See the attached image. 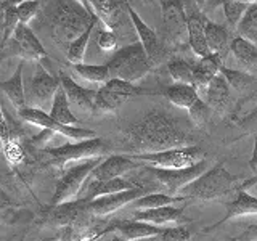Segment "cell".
I'll list each match as a JSON object with an SVG mask.
<instances>
[{
    "label": "cell",
    "mask_w": 257,
    "mask_h": 241,
    "mask_svg": "<svg viewBox=\"0 0 257 241\" xmlns=\"http://www.w3.org/2000/svg\"><path fill=\"white\" fill-rule=\"evenodd\" d=\"M167 71L175 84L193 87V63L182 58H174L167 63Z\"/></svg>",
    "instance_id": "d6a6232c"
},
{
    "label": "cell",
    "mask_w": 257,
    "mask_h": 241,
    "mask_svg": "<svg viewBox=\"0 0 257 241\" xmlns=\"http://www.w3.org/2000/svg\"><path fill=\"white\" fill-rule=\"evenodd\" d=\"M206 167H207V163L204 159L188 169H180V171H167V169H158V167H148L147 171L155 175L158 183L163 185L166 188L167 191L166 195L175 198V196H179V193L187 187V185H190L193 180L198 179L201 174H204Z\"/></svg>",
    "instance_id": "7c38bea8"
},
{
    "label": "cell",
    "mask_w": 257,
    "mask_h": 241,
    "mask_svg": "<svg viewBox=\"0 0 257 241\" xmlns=\"http://www.w3.org/2000/svg\"><path fill=\"white\" fill-rule=\"evenodd\" d=\"M112 231L119 233V238L124 241H137V239H148L158 238L163 235L164 228L155 227V225L139 222V220H116L112 222Z\"/></svg>",
    "instance_id": "cb8c5ba5"
},
{
    "label": "cell",
    "mask_w": 257,
    "mask_h": 241,
    "mask_svg": "<svg viewBox=\"0 0 257 241\" xmlns=\"http://www.w3.org/2000/svg\"><path fill=\"white\" fill-rule=\"evenodd\" d=\"M161 241H191V233L188 227L177 225V227H167L163 230V235L159 236Z\"/></svg>",
    "instance_id": "7bdbcfd3"
},
{
    "label": "cell",
    "mask_w": 257,
    "mask_h": 241,
    "mask_svg": "<svg viewBox=\"0 0 257 241\" xmlns=\"http://www.w3.org/2000/svg\"><path fill=\"white\" fill-rule=\"evenodd\" d=\"M92 7L95 16L101 21L108 31L114 32L117 36L120 31L125 28L127 21L131 23V18L125 20L127 13V2H117V0H93L88 2Z\"/></svg>",
    "instance_id": "ac0fdd59"
},
{
    "label": "cell",
    "mask_w": 257,
    "mask_h": 241,
    "mask_svg": "<svg viewBox=\"0 0 257 241\" xmlns=\"http://www.w3.org/2000/svg\"><path fill=\"white\" fill-rule=\"evenodd\" d=\"M142 95H156L155 90L140 87L137 84H128L119 79H109L106 84H103L95 96V111L98 112H114L125 101L134 96Z\"/></svg>",
    "instance_id": "ba28073f"
},
{
    "label": "cell",
    "mask_w": 257,
    "mask_h": 241,
    "mask_svg": "<svg viewBox=\"0 0 257 241\" xmlns=\"http://www.w3.org/2000/svg\"><path fill=\"white\" fill-rule=\"evenodd\" d=\"M0 50H2L4 58H7V56H20L23 60H31V61H40L47 58V52L44 45L40 44V40L37 39V36L32 32V29L28 24L23 23L18 24L12 39Z\"/></svg>",
    "instance_id": "9c48e42d"
},
{
    "label": "cell",
    "mask_w": 257,
    "mask_h": 241,
    "mask_svg": "<svg viewBox=\"0 0 257 241\" xmlns=\"http://www.w3.org/2000/svg\"><path fill=\"white\" fill-rule=\"evenodd\" d=\"M251 4L252 2H236V0H227V2H222L225 20H227L228 26L231 29L238 28V24L241 23V20H243V16H244L246 10Z\"/></svg>",
    "instance_id": "74e56055"
},
{
    "label": "cell",
    "mask_w": 257,
    "mask_h": 241,
    "mask_svg": "<svg viewBox=\"0 0 257 241\" xmlns=\"http://www.w3.org/2000/svg\"><path fill=\"white\" fill-rule=\"evenodd\" d=\"M60 79L52 76L42 66H37L34 76H32L29 85V96H26V101L31 103L29 108H45L48 103H53V98L60 88Z\"/></svg>",
    "instance_id": "9a60e30c"
},
{
    "label": "cell",
    "mask_w": 257,
    "mask_h": 241,
    "mask_svg": "<svg viewBox=\"0 0 257 241\" xmlns=\"http://www.w3.org/2000/svg\"><path fill=\"white\" fill-rule=\"evenodd\" d=\"M23 68L24 63L21 61L18 64V68L13 72V76L10 79L0 82V90H2L7 98L12 101L13 106L21 111L26 108V92H24V82H23Z\"/></svg>",
    "instance_id": "83f0119b"
},
{
    "label": "cell",
    "mask_w": 257,
    "mask_h": 241,
    "mask_svg": "<svg viewBox=\"0 0 257 241\" xmlns=\"http://www.w3.org/2000/svg\"><path fill=\"white\" fill-rule=\"evenodd\" d=\"M127 13H128V18H131L135 34L140 40V45L143 47V50L150 58V61L153 63V66H156V64H159L166 56V47L163 44V40H161L156 32L140 18V15L137 13L131 5L127 7Z\"/></svg>",
    "instance_id": "2e32d148"
},
{
    "label": "cell",
    "mask_w": 257,
    "mask_h": 241,
    "mask_svg": "<svg viewBox=\"0 0 257 241\" xmlns=\"http://www.w3.org/2000/svg\"><path fill=\"white\" fill-rule=\"evenodd\" d=\"M222 66V58L214 53H209L204 58H199L198 63H193V88L198 92L199 96H204L207 85L219 74Z\"/></svg>",
    "instance_id": "603a6c76"
},
{
    "label": "cell",
    "mask_w": 257,
    "mask_h": 241,
    "mask_svg": "<svg viewBox=\"0 0 257 241\" xmlns=\"http://www.w3.org/2000/svg\"><path fill=\"white\" fill-rule=\"evenodd\" d=\"M109 231H112L111 223L106 228H88L84 231H76L69 228V231L61 238V241H101V238Z\"/></svg>",
    "instance_id": "f35d334b"
},
{
    "label": "cell",
    "mask_w": 257,
    "mask_h": 241,
    "mask_svg": "<svg viewBox=\"0 0 257 241\" xmlns=\"http://www.w3.org/2000/svg\"><path fill=\"white\" fill-rule=\"evenodd\" d=\"M233 241H257V223L251 225L247 230H244L241 235L233 238Z\"/></svg>",
    "instance_id": "bcb514c9"
},
{
    "label": "cell",
    "mask_w": 257,
    "mask_h": 241,
    "mask_svg": "<svg viewBox=\"0 0 257 241\" xmlns=\"http://www.w3.org/2000/svg\"><path fill=\"white\" fill-rule=\"evenodd\" d=\"M254 214H257V198L249 195L246 190L239 187V190L235 193V198L227 206V214L219 222L209 225L207 228H204V231H212L215 228H219L225 222H230L233 219H238V217H244V215H254Z\"/></svg>",
    "instance_id": "7402d4cb"
},
{
    "label": "cell",
    "mask_w": 257,
    "mask_h": 241,
    "mask_svg": "<svg viewBox=\"0 0 257 241\" xmlns=\"http://www.w3.org/2000/svg\"><path fill=\"white\" fill-rule=\"evenodd\" d=\"M128 159L140 164H148L150 167L167 169V171H180V169H188L201 161H204L206 153L199 147H185V148H174L158 153H143V155H125Z\"/></svg>",
    "instance_id": "8992f818"
},
{
    "label": "cell",
    "mask_w": 257,
    "mask_h": 241,
    "mask_svg": "<svg viewBox=\"0 0 257 241\" xmlns=\"http://www.w3.org/2000/svg\"><path fill=\"white\" fill-rule=\"evenodd\" d=\"M135 187H139V183H134L131 180L124 179V177H120V179L106 180V182L92 180L85 187L87 190H85V193H84L80 199H84L85 203H90V201H93V199H98V198H103V196H109V195H116V193L125 191V190H132Z\"/></svg>",
    "instance_id": "d4e9b609"
},
{
    "label": "cell",
    "mask_w": 257,
    "mask_h": 241,
    "mask_svg": "<svg viewBox=\"0 0 257 241\" xmlns=\"http://www.w3.org/2000/svg\"><path fill=\"white\" fill-rule=\"evenodd\" d=\"M103 161V158L87 159L82 163L71 166L66 172L61 175V179L56 183L55 193L52 196V206H60L76 201L80 190L84 188V183L92 175L93 169Z\"/></svg>",
    "instance_id": "52a82bcc"
},
{
    "label": "cell",
    "mask_w": 257,
    "mask_h": 241,
    "mask_svg": "<svg viewBox=\"0 0 257 241\" xmlns=\"http://www.w3.org/2000/svg\"><path fill=\"white\" fill-rule=\"evenodd\" d=\"M196 5L198 4H195V2L183 4L185 13H187L188 45L198 58H204V56L211 53L207 48V44H206V37H204V23H206L207 16Z\"/></svg>",
    "instance_id": "e0dca14e"
},
{
    "label": "cell",
    "mask_w": 257,
    "mask_h": 241,
    "mask_svg": "<svg viewBox=\"0 0 257 241\" xmlns=\"http://www.w3.org/2000/svg\"><path fill=\"white\" fill-rule=\"evenodd\" d=\"M103 241V239H101ZM108 241H124L122 238H119V236H114V238H111V239H108ZM137 241H161V238L158 236V238H148V239H137Z\"/></svg>",
    "instance_id": "681fc988"
},
{
    "label": "cell",
    "mask_w": 257,
    "mask_h": 241,
    "mask_svg": "<svg viewBox=\"0 0 257 241\" xmlns=\"http://www.w3.org/2000/svg\"><path fill=\"white\" fill-rule=\"evenodd\" d=\"M60 79V85L66 93V98L69 106H72L74 109H77L79 112H96L95 111V96H96V90H92V88H85L80 87L79 84L74 82V79L69 77L64 72H60L58 74Z\"/></svg>",
    "instance_id": "d6986e66"
},
{
    "label": "cell",
    "mask_w": 257,
    "mask_h": 241,
    "mask_svg": "<svg viewBox=\"0 0 257 241\" xmlns=\"http://www.w3.org/2000/svg\"><path fill=\"white\" fill-rule=\"evenodd\" d=\"M230 53L243 64L247 71L257 69V47L246 40L244 37L236 36L230 42Z\"/></svg>",
    "instance_id": "f1b7e54d"
},
{
    "label": "cell",
    "mask_w": 257,
    "mask_h": 241,
    "mask_svg": "<svg viewBox=\"0 0 257 241\" xmlns=\"http://www.w3.org/2000/svg\"><path fill=\"white\" fill-rule=\"evenodd\" d=\"M96 23H98V18H93V21L90 23V26L85 29V32L82 36H79L76 40L68 45V50H66V58L68 61L74 66V64H80L84 63V56H85V50H87V45H88V40H90V36L93 29L96 28Z\"/></svg>",
    "instance_id": "1f68e13d"
},
{
    "label": "cell",
    "mask_w": 257,
    "mask_h": 241,
    "mask_svg": "<svg viewBox=\"0 0 257 241\" xmlns=\"http://www.w3.org/2000/svg\"><path fill=\"white\" fill-rule=\"evenodd\" d=\"M92 217L85 212V201L76 199L72 203L50 206L45 211V222L56 227H68L71 230H77L80 225H85L90 222Z\"/></svg>",
    "instance_id": "5bb4252c"
},
{
    "label": "cell",
    "mask_w": 257,
    "mask_h": 241,
    "mask_svg": "<svg viewBox=\"0 0 257 241\" xmlns=\"http://www.w3.org/2000/svg\"><path fill=\"white\" fill-rule=\"evenodd\" d=\"M111 79H119L128 84H135L153 71V63L145 53L140 42L125 45L111 56L106 63Z\"/></svg>",
    "instance_id": "277c9868"
},
{
    "label": "cell",
    "mask_w": 257,
    "mask_h": 241,
    "mask_svg": "<svg viewBox=\"0 0 257 241\" xmlns=\"http://www.w3.org/2000/svg\"><path fill=\"white\" fill-rule=\"evenodd\" d=\"M18 24H20V20H18V15H16V7H13L12 4H7V7H5V20H4V37H2L0 48L5 47V44L12 39L16 28H18Z\"/></svg>",
    "instance_id": "ab89813d"
},
{
    "label": "cell",
    "mask_w": 257,
    "mask_h": 241,
    "mask_svg": "<svg viewBox=\"0 0 257 241\" xmlns=\"http://www.w3.org/2000/svg\"><path fill=\"white\" fill-rule=\"evenodd\" d=\"M72 69H74L82 79L88 80V82L106 84L108 80L111 79L106 64H85V63H80V64H74Z\"/></svg>",
    "instance_id": "e575fe53"
},
{
    "label": "cell",
    "mask_w": 257,
    "mask_h": 241,
    "mask_svg": "<svg viewBox=\"0 0 257 241\" xmlns=\"http://www.w3.org/2000/svg\"><path fill=\"white\" fill-rule=\"evenodd\" d=\"M108 151L106 143L100 137L88 139L82 142H72L61 145L58 148H44L40 150V159L47 166H55L58 169H64L69 164H79L82 161L103 158L104 153Z\"/></svg>",
    "instance_id": "5b68a950"
},
{
    "label": "cell",
    "mask_w": 257,
    "mask_h": 241,
    "mask_svg": "<svg viewBox=\"0 0 257 241\" xmlns=\"http://www.w3.org/2000/svg\"><path fill=\"white\" fill-rule=\"evenodd\" d=\"M161 12H163L164 42L171 45H180L183 42H188L187 13H185L183 2L164 0V2H161Z\"/></svg>",
    "instance_id": "8fae6325"
},
{
    "label": "cell",
    "mask_w": 257,
    "mask_h": 241,
    "mask_svg": "<svg viewBox=\"0 0 257 241\" xmlns=\"http://www.w3.org/2000/svg\"><path fill=\"white\" fill-rule=\"evenodd\" d=\"M95 13L88 2H56L50 13V28L58 42L71 44L90 26Z\"/></svg>",
    "instance_id": "7a4b0ae2"
},
{
    "label": "cell",
    "mask_w": 257,
    "mask_h": 241,
    "mask_svg": "<svg viewBox=\"0 0 257 241\" xmlns=\"http://www.w3.org/2000/svg\"><path fill=\"white\" fill-rule=\"evenodd\" d=\"M117 39L119 37L114 34V32H111L108 29H103L98 32L96 44H98V47L103 52H112V50H116V47H117Z\"/></svg>",
    "instance_id": "f6af8a7d"
},
{
    "label": "cell",
    "mask_w": 257,
    "mask_h": 241,
    "mask_svg": "<svg viewBox=\"0 0 257 241\" xmlns=\"http://www.w3.org/2000/svg\"><path fill=\"white\" fill-rule=\"evenodd\" d=\"M188 114H190V119L195 123L196 126H201L207 123L209 116L212 114V109L207 106V103L203 100V98H198L195 101V104L188 109Z\"/></svg>",
    "instance_id": "60d3db41"
},
{
    "label": "cell",
    "mask_w": 257,
    "mask_h": 241,
    "mask_svg": "<svg viewBox=\"0 0 257 241\" xmlns=\"http://www.w3.org/2000/svg\"><path fill=\"white\" fill-rule=\"evenodd\" d=\"M140 166V163L128 159L127 156L120 155H111L108 158H104L101 163L93 169L92 177L96 182H106L112 179H120L127 172L134 171Z\"/></svg>",
    "instance_id": "44dd1931"
},
{
    "label": "cell",
    "mask_w": 257,
    "mask_h": 241,
    "mask_svg": "<svg viewBox=\"0 0 257 241\" xmlns=\"http://www.w3.org/2000/svg\"><path fill=\"white\" fill-rule=\"evenodd\" d=\"M204 37L209 52L214 55H219L223 60V55L230 52V32L223 26L217 23H212L209 18H206L204 23Z\"/></svg>",
    "instance_id": "4316f807"
},
{
    "label": "cell",
    "mask_w": 257,
    "mask_h": 241,
    "mask_svg": "<svg viewBox=\"0 0 257 241\" xmlns=\"http://www.w3.org/2000/svg\"><path fill=\"white\" fill-rule=\"evenodd\" d=\"M122 137L132 151L131 155L185 148L195 143L191 129L185 126L182 119L159 109H151L134 120L122 131Z\"/></svg>",
    "instance_id": "6da1fadb"
},
{
    "label": "cell",
    "mask_w": 257,
    "mask_h": 241,
    "mask_svg": "<svg viewBox=\"0 0 257 241\" xmlns=\"http://www.w3.org/2000/svg\"><path fill=\"white\" fill-rule=\"evenodd\" d=\"M249 166L252 167L254 172H257V134L254 135V148H252V155H251V161H249Z\"/></svg>",
    "instance_id": "c3c4849f"
},
{
    "label": "cell",
    "mask_w": 257,
    "mask_h": 241,
    "mask_svg": "<svg viewBox=\"0 0 257 241\" xmlns=\"http://www.w3.org/2000/svg\"><path fill=\"white\" fill-rule=\"evenodd\" d=\"M239 179L230 174L223 163H217L212 169L201 174L198 179L187 185L179 196L185 199L196 201H214L220 199L230 193H236L239 190Z\"/></svg>",
    "instance_id": "3957f363"
},
{
    "label": "cell",
    "mask_w": 257,
    "mask_h": 241,
    "mask_svg": "<svg viewBox=\"0 0 257 241\" xmlns=\"http://www.w3.org/2000/svg\"><path fill=\"white\" fill-rule=\"evenodd\" d=\"M134 220L155 225V227L159 228H167L171 225L177 227V225L188 222L187 217L183 215V207H175V206H164L158 209H148V211H137L134 214Z\"/></svg>",
    "instance_id": "ffe728a7"
},
{
    "label": "cell",
    "mask_w": 257,
    "mask_h": 241,
    "mask_svg": "<svg viewBox=\"0 0 257 241\" xmlns=\"http://www.w3.org/2000/svg\"><path fill=\"white\" fill-rule=\"evenodd\" d=\"M151 188L155 187H147V185H139L132 190H125L116 193V195L103 196L98 199H93L90 203H85V212L90 217H103L109 215L112 212L119 211L120 207H124L127 204L134 203V201L140 199L145 195H150Z\"/></svg>",
    "instance_id": "4fadbf2b"
},
{
    "label": "cell",
    "mask_w": 257,
    "mask_h": 241,
    "mask_svg": "<svg viewBox=\"0 0 257 241\" xmlns=\"http://www.w3.org/2000/svg\"><path fill=\"white\" fill-rule=\"evenodd\" d=\"M42 2L39 0H31V2H21L16 5V15H18V20L23 24H28L34 16L39 13Z\"/></svg>",
    "instance_id": "b9f144b4"
},
{
    "label": "cell",
    "mask_w": 257,
    "mask_h": 241,
    "mask_svg": "<svg viewBox=\"0 0 257 241\" xmlns=\"http://www.w3.org/2000/svg\"><path fill=\"white\" fill-rule=\"evenodd\" d=\"M183 201L180 196H169L166 193H150V195H145L140 199L134 201V207L139 209V211H148V209H158V207H164V206H172L174 203H179Z\"/></svg>",
    "instance_id": "836d02e7"
},
{
    "label": "cell",
    "mask_w": 257,
    "mask_h": 241,
    "mask_svg": "<svg viewBox=\"0 0 257 241\" xmlns=\"http://www.w3.org/2000/svg\"><path fill=\"white\" fill-rule=\"evenodd\" d=\"M204 101L207 103V106L215 112L227 111L228 104L231 101V88L220 72L211 80V84L207 85V90L204 93Z\"/></svg>",
    "instance_id": "484cf974"
},
{
    "label": "cell",
    "mask_w": 257,
    "mask_h": 241,
    "mask_svg": "<svg viewBox=\"0 0 257 241\" xmlns=\"http://www.w3.org/2000/svg\"><path fill=\"white\" fill-rule=\"evenodd\" d=\"M255 120H257V104L252 108L251 112H247L246 116H243L241 119H238V123H239L241 126H244V124H252V123H255Z\"/></svg>",
    "instance_id": "7dc6e473"
},
{
    "label": "cell",
    "mask_w": 257,
    "mask_h": 241,
    "mask_svg": "<svg viewBox=\"0 0 257 241\" xmlns=\"http://www.w3.org/2000/svg\"><path fill=\"white\" fill-rule=\"evenodd\" d=\"M18 116L24 120V123H31L32 126L42 127V131H50L52 134H60L63 137H68L72 142H82L88 139H95V132L90 129L84 127H69L63 126L60 123H56L55 119L50 117V114H47L44 109H36L26 106L24 109L18 111Z\"/></svg>",
    "instance_id": "30bf717a"
},
{
    "label": "cell",
    "mask_w": 257,
    "mask_h": 241,
    "mask_svg": "<svg viewBox=\"0 0 257 241\" xmlns=\"http://www.w3.org/2000/svg\"><path fill=\"white\" fill-rule=\"evenodd\" d=\"M50 117L55 119L56 123H60L63 126H69V127H79V119L72 114V109L68 103L66 93L60 87L58 92H56L53 103H52V109H50Z\"/></svg>",
    "instance_id": "f546056e"
},
{
    "label": "cell",
    "mask_w": 257,
    "mask_h": 241,
    "mask_svg": "<svg viewBox=\"0 0 257 241\" xmlns=\"http://www.w3.org/2000/svg\"><path fill=\"white\" fill-rule=\"evenodd\" d=\"M16 204L12 201V198L8 196L7 190L4 188L2 182H0V219L4 220H12V217L15 215Z\"/></svg>",
    "instance_id": "ee69618b"
},
{
    "label": "cell",
    "mask_w": 257,
    "mask_h": 241,
    "mask_svg": "<svg viewBox=\"0 0 257 241\" xmlns=\"http://www.w3.org/2000/svg\"><path fill=\"white\" fill-rule=\"evenodd\" d=\"M164 96L174 104V106L183 108L187 111L195 104L198 98H201L198 92L191 85H180V84L169 85L164 90Z\"/></svg>",
    "instance_id": "4dcf8cb0"
},
{
    "label": "cell",
    "mask_w": 257,
    "mask_h": 241,
    "mask_svg": "<svg viewBox=\"0 0 257 241\" xmlns=\"http://www.w3.org/2000/svg\"><path fill=\"white\" fill-rule=\"evenodd\" d=\"M220 74L225 77V80H227V84L230 85L231 90H236V92H244L247 87H251L255 82V77L251 74V72L230 69L227 66L220 68Z\"/></svg>",
    "instance_id": "d590c367"
},
{
    "label": "cell",
    "mask_w": 257,
    "mask_h": 241,
    "mask_svg": "<svg viewBox=\"0 0 257 241\" xmlns=\"http://www.w3.org/2000/svg\"><path fill=\"white\" fill-rule=\"evenodd\" d=\"M236 31L239 32L241 37H244L257 47V2H252L249 5Z\"/></svg>",
    "instance_id": "8d00e7d4"
}]
</instances>
